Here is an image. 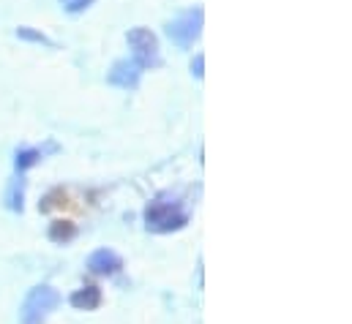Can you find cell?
I'll return each instance as SVG.
<instances>
[{
	"label": "cell",
	"instance_id": "1",
	"mask_svg": "<svg viewBox=\"0 0 352 324\" xmlns=\"http://www.w3.org/2000/svg\"><path fill=\"white\" fill-rule=\"evenodd\" d=\"M191 213L186 207V202L175 194H159L148 207H145V229L153 235H167L177 232L188 224Z\"/></svg>",
	"mask_w": 352,
	"mask_h": 324
},
{
	"label": "cell",
	"instance_id": "2",
	"mask_svg": "<svg viewBox=\"0 0 352 324\" xmlns=\"http://www.w3.org/2000/svg\"><path fill=\"white\" fill-rule=\"evenodd\" d=\"M60 305V294L58 289L41 284V286H33L28 292V297L22 300V308H19V324H47V319L52 316V311Z\"/></svg>",
	"mask_w": 352,
	"mask_h": 324
},
{
	"label": "cell",
	"instance_id": "3",
	"mask_svg": "<svg viewBox=\"0 0 352 324\" xmlns=\"http://www.w3.org/2000/svg\"><path fill=\"white\" fill-rule=\"evenodd\" d=\"M126 41L131 47V60L140 69H159L162 66V52H159V38L148 27H131L126 33Z\"/></svg>",
	"mask_w": 352,
	"mask_h": 324
},
{
	"label": "cell",
	"instance_id": "4",
	"mask_svg": "<svg viewBox=\"0 0 352 324\" xmlns=\"http://www.w3.org/2000/svg\"><path fill=\"white\" fill-rule=\"evenodd\" d=\"M202 19H205V11L202 8H191V11L180 14L167 25V36L175 41L177 47H191L202 33Z\"/></svg>",
	"mask_w": 352,
	"mask_h": 324
},
{
	"label": "cell",
	"instance_id": "5",
	"mask_svg": "<svg viewBox=\"0 0 352 324\" xmlns=\"http://www.w3.org/2000/svg\"><path fill=\"white\" fill-rule=\"evenodd\" d=\"M88 270L93 275H118L123 270V259L112 248H98L88 256Z\"/></svg>",
	"mask_w": 352,
	"mask_h": 324
},
{
	"label": "cell",
	"instance_id": "6",
	"mask_svg": "<svg viewBox=\"0 0 352 324\" xmlns=\"http://www.w3.org/2000/svg\"><path fill=\"white\" fill-rule=\"evenodd\" d=\"M140 77H142V69L134 63V60H118L109 74H107V82L115 84V87H137L140 84Z\"/></svg>",
	"mask_w": 352,
	"mask_h": 324
},
{
	"label": "cell",
	"instance_id": "7",
	"mask_svg": "<svg viewBox=\"0 0 352 324\" xmlns=\"http://www.w3.org/2000/svg\"><path fill=\"white\" fill-rule=\"evenodd\" d=\"M69 303H72L77 311H96V308L101 305V289H98V286H82V289H77V292L69 297Z\"/></svg>",
	"mask_w": 352,
	"mask_h": 324
},
{
	"label": "cell",
	"instance_id": "8",
	"mask_svg": "<svg viewBox=\"0 0 352 324\" xmlns=\"http://www.w3.org/2000/svg\"><path fill=\"white\" fill-rule=\"evenodd\" d=\"M77 238V224L74 221H69V218H60V221H52V227H50V240L58 245H66L72 243Z\"/></svg>",
	"mask_w": 352,
	"mask_h": 324
},
{
	"label": "cell",
	"instance_id": "9",
	"mask_svg": "<svg viewBox=\"0 0 352 324\" xmlns=\"http://www.w3.org/2000/svg\"><path fill=\"white\" fill-rule=\"evenodd\" d=\"M6 205H8V210L22 213V207H25V180H11L8 194H6Z\"/></svg>",
	"mask_w": 352,
	"mask_h": 324
},
{
	"label": "cell",
	"instance_id": "10",
	"mask_svg": "<svg viewBox=\"0 0 352 324\" xmlns=\"http://www.w3.org/2000/svg\"><path fill=\"white\" fill-rule=\"evenodd\" d=\"M38 159H41V150H19L16 153V169L25 172V169H30Z\"/></svg>",
	"mask_w": 352,
	"mask_h": 324
},
{
	"label": "cell",
	"instance_id": "11",
	"mask_svg": "<svg viewBox=\"0 0 352 324\" xmlns=\"http://www.w3.org/2000/svg\"><path fill=\"white\" fill-rule=\"evenodd\" d=\"M16 36L19 38H25V41H36V44H52L44 33H38V30H30V27H16Z\"/></svg>",
	"mask_w": 352,
	"mask_h": 324
},
{
	"label": "cell",
	"instance_id": "12",
	"mask_svg": "<svg viewBox=\"0 0 352 324\" xmlns=\"http://www.w3.org/2000/svg\"><path fill=\"white\" fill-rule=\"evenodd\" d=\"M60 3H63V8H66V11H72V14L85 11L88 5H93V0H60Z\"/></svg>",
	"mask_w": 352,
	"mask_h": 324
},
{
	"label": "cell",
	"instance_id": "13",
	"mask_svg": "<svg viewBox=\"0 0 352 324\" xmlns=\"http://www.w3.org/2000/svg\"><path fill=\"white\" fill-rule=\"evenodd\" d=\"M202 69H205V55H197L194 63H191V74H194L197 80H202V74H205Z\"/></svg>",
	"mask_w": 352,
	"mask_h": 324
}]
</instances>
